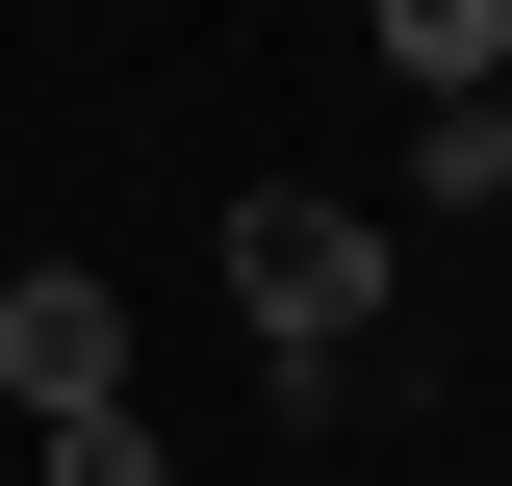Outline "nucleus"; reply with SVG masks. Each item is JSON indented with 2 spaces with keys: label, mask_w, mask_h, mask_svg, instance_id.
Returning a JSON list of instances; mask_svg holds the SVG:
<instances>
[{
  "label": "nucleus",
  "mask_w": 512,
  "mask_h": 486,
  "mask_svg": "<svg viewBox=\"0 0 512 486\" xmlns=\"http://www.w3.org/2000/svg\"><path fill=\"white\" fill-rule=\"evenodd\" d=\"M231 307L282 333V410H333V333L384 307V231H359L333 180H256V205H231Z\"/></svg>",
  "instance_id": "obj_1"
},
{
  "label": "nucleus",
  "mask_w": 512,
  "mask_h": 486,
  "mask_svg": "<svg viewBox=\"0 0 512 486\" xmlns=\"http://www.w3.org/2000/svg\"><path fill=\"white\" fill-rule=\"evenodd\" d=\"M0 384H26V435H52V410H128V307L77 282V256H26V282H0Z\"/></svg>",
  "instance_id": "obj_2"
},
{
  "label": "nucleus",
  "mask_w": 512,
  "mask_h": 486,
  "mask_svg": "<svg viewBox=\"0 0 512 486\" xmlns=\"http://www.w3.org/2000/svg\"><path fill=\"white\" fill-rule=\"evenodd\" d=\"M384 77L410 103H512V0H384Z\"/></svg>",
  "instance_id": "obj_3"
},
{
  "label": "nucleus",
  "mask_w": 512,
  "mask_h": 486,
  "mask_svg": "<svg viewBox=\"0 0 512 486\" xmlns=\"http://www.w3.org/2000/svg\"><path fill=\"white\" fill-rule=\"evenodd\" d=\"M410 205H512V103H410Z\"/></svg>",
  "instance_id": "obj_4"
},
{
  "label": "nucleus",
  "mask_w": 512,
  "mask_h": 486,
  "mask_svg": "<svg viewBox=\"0 0 512 486\" xmlns=\"http://www.w3.org/2000/svg\"><path fill=\"white\" fill-rule=\"evenodd\" d=\"M26 486H154V410H52V461Z\"/></svg>",
  "instance_id": "obj_5"
}]
</instances>
